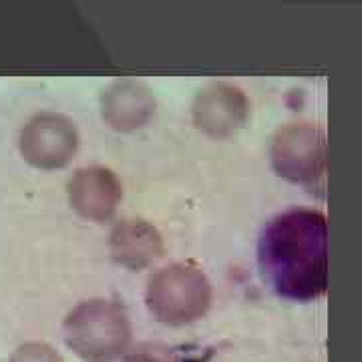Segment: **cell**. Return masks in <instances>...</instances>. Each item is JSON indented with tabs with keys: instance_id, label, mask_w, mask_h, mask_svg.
Here are the masks:
<instances>
[{
	"instance_id": "2",
	"label": "cell",
	"mask_w": 362,
	"mask_h": 362,
	"mask_svg": "<svg viewBox=\"0 0 362 362\" xmlns=\"http://www.w3.org/2000/svg\"><path fill=\"white\" fill-rule=\"evenodd\" d=\"M69 346L93 362L113 361L129 342L127 316L111 302H87L78 306L65 322Z\"/></svg>"
},
{
	"instance_id": "4",
	"label": "cell",
	"mask_w": 362,
	"mask_h": 362,
	"mask_svg": "<svg viewBox=\"0 0 362 362\" xmlns=\"http://www.w3.org/2000/svg\"><path fill=\"white\" fill-rule=\"evenodd\" d=\"M274 163L294 181L316 177L324 168V139L312 127H288L274 145Z\"/></svg>"
},
{
	"instance_id": "3",
	"label": "cell",
	"mask_w": 362,
	"mask_h": 362,
	"mask_svg": "<svg viewBox=\"0 0 362 362\" xmlns=\"http://www.w3.org/2000/svg\"><path fill=\"white\" fill-rule=\"evenodd\" d=\"M149 306L159 320L183 324L197 318L209 304V284L192 268H168L149 284Z\"/></svg>"
},
{
	"instance_id": "5",
	"label": "cell",
	"mask_w": 362,
	"mask_h": 362,
	"mask_svg": "<svg viewBox=\"0 0 362 362\" xmlns=\"http://www.w3.org/2000/svg\"><path fill=\"white\" fill-rule=\"evenodd\" d=\"M71 199L77 209L89 218H107L115 209L119 187L109 171H81L71 181Z\"/></svg>"
},
{
	"instance_id": "1",
	"label": "cell",
	"mask_w": 362,
	"mask_h": 362,
	"mask_svg": "<svg viewBox=\"0 0 362 362\" xmlns=\"http://www.w3.org/2000/svg\"><path fill=\"white\" fill-rule=\"evenodd\" d=\"M264 282L284 300L310 302L328 286V223L320 211L290 209L266 226L258 244Z\"/></svg>"
},
{
	"instance_id": "8",
	"label": "cell",
	"mask_w": 362,
	"mask_h": 362,
	"mask_svg": "<svg viewBox=\"0 0 362 362\" xmlns=\"http://www.w3.org/2000/svg\"><path fill=\"white\" fill-rule=\"evenodd\" d=\"M127 362H175L171 358L165 349H159V346H143V349L135 350L131 354Z\"/></svg>"
},
{
	"instance_id": "6",
	"label": "cell",
	"mask_w": 362,
	"mask_h": 362,
	"mask_svg": "<svg viewBox=\"0 0 362 362\" xmlns=\"http://www.w3.org/2000/svg\"><path fill=\"white\" fill-rule=\"evenodd\" d=\"M113 246H115V256L125 264L131 266H141L151 258H156L159 252V240L153 230H149L147 226H143L139 240H129L125 233L117 228L113 233Z\"/></svg>"
},
{
	"instance_id": "7",
	"label": "cell",
	"mask_w": 362,
	"mask_h": 362,
	"mask_svg": "<svg viewBox=\"0 0 362 362\" xmlns=\"http://www.w3.org/2000/svg\"><path fill=\"white\" fill-rule=\"evenodd\" d=\"M14 362H61V358L45 344H28L16 352Z\"/></svg>"
}]
</instances>
